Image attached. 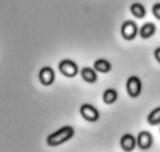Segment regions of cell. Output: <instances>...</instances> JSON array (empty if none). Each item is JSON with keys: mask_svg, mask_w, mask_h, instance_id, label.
Returning a JSON list of instances; mask_svg holds the SVG:
<instances>
[{"mask_svg": "<svg viewBox=\"0 0 160 152\" xmlns=\"http://www.w3.org/2000/svg\"><path fill=\"white\" fill-rule=\"evenodd\" d=\"M58 68H59V71L60 72L61 74L68 78L74 77L79 72L78 64L71 59H66L61 60L59 62Z\"/></svg>", "mask_w": 160, "mask_h": 152, "instance_id": "2", "label": "cell"}, {"mask_svg": "<svg viewBox=\"0 0 160 152\" xmlns=\"http://www.w3.org/2000/svg\"><path fill=\"white\" fill-rule=\"evenodd\" d=\"M94 70L101 73H107L112 70V65L108 60L98 59L94 62Z\"/></svg>", "mask_w": 160, "mask_h": 152, "instance_id": "11", "label": "cell"}, {"mask_svg": "<svg viewBox=\"0 0 160 152\" xmlns=\"http://www.w3.org/2000/svg\"><path fill=\"white\" fill-rule=\"evenodd\" d=\"M81 76L85 82L94 84L98 80V75L94 69L91 67H84L81 70Z\"/></svg>", "mask_w": 160, "mask_h": 152, "instance_id": "9", "label": "cell"}, {"mask_svg": "<svg viewBox=\"0 0 160 152\" xmlns=\"http://www.w3.org/2000/svg\"><path fill=\"white\" fill-rule=\"evenodd\" d=\"M74 129L71 126H63L47 137V145L50 147H56L62 145L71 139L74 135Z\"/></svg>", "mask_w": 160, "mask_h": 152, "instance_id": "1", "label": "cell"}, {"mask_svg": "<svg viewBox=\"0 0 160 152\" xmlns=\"http://www.w3.org/2000/svg\"><path fill=\"white\" fill-rule=\"evenodd\" d=\"M137 141L132 134H126L122 136L120 139V146L122 149L126 152H131L135 148Z\"/></svg>", "mask_w": 160, "mask_h": 152, "instance_id": "8", "label": "cell"}, {"mask_svg": "<svg viewBox=\"0 0 160 152\" xmlns=\"http://www.w3.org/2000/svg\"><path fill=\"white\" fill-rule=\"evenodd\" d=\"M102 99L105 104L112 105L118 99V92L113 88H108L103 92Z\"/></svg>", "mask_w": 160, "mask_h": 152, "instance_id": "12", "label": "cell"}, {"mask_svg": "<svg viewBox=\"0 0 160 152\" xmlns=\"http://www.w3.org/2000/svg\"><path fill=\"white\" fill-rule=\"evenodd\" d=\"M80 113L84 120L91 123H94L99 120V112L95 106L91 104H83L80 108Z\"/></svg>", "mask_w": 160, "mask_h": 152, "instance_id": "5", "label": "cell"}, {"mask_svg": "<svg viewBox=\"0 0 160 152\" xmlns=\"http://www.w3.org/2000/svg\"><path fill=\"white\" fill-rule=\"evenodd\" d=\"M152 11V13L154 15V17L157 20H160V2L156 3L155 5H153Z\"/></svg>", "mask_w": 160, "mask_h": 152, "instance_id": "15", "label": "cell"}, {"mask_svg": "<svg viewBox=\"0 0 160 152\" xmlns=\"http://www.w3.org/2000/svg\"><path fill=\"white\" fill-rule=\"evenodd\" d=\"M156 31V27L152 22H148L145 23L143 26L141 27L139 31V34L141 37L143 39H148L152 37L155 34Z\"/></svg>", "mask_w": 160, "mask_h": 152, "instance_id": "10", "label": "cell"}, {"mask_svg": "<svg viewBox=\"0 0 160 152\" xmlns=\"http://www.w3.org/2000/svg\"><path fill=\"white\" fill-rule=\"evenodd\" d=\"M126 89L128 95L132 98H136L141 95L142 90V83L137 76H131L126 83Z\"/></svg>", "mask_w": 160, "mask_h": 152, "instance_id": "3", "label": "cell"}, {"mask_svg": "<svg viewBox=\"0 0 160 152\" xmlns=\"http://www.w3.org/2000/svg\"><path fill=\"white\" fill-rule=\"evenodd\" d=\"M38 78L42 85L48 87L54 83L56 79V73L54 70L50 66H45L39 71Z\"/></svg>", "mask_w": 160, "mask_h": 152, "instance_id": "6", "label": "cell"}, {"mask_svg": "<svg viewBox=\"0 0 160 152\" xmlns=\"http://www.w3.org/2000/svg\"><path fill=\"white\" fill-rule=\"evenodd\" d=\"M137 144L140 149H149L153 144L152 135L148 131H142L138 136Z\"/></svg>", "mask_w": 160, "mask_h": 152, "instance_id": "7", "label": "cell"}, {"mask_svg": "<svg viewBox=\"0 0 160 152\" xmlns=\"http://www.w3.org/2000/svg\"><path fill=\"white\" fill-rule=\"evenodd\" d=\"M154 56L156 59L157 60V62L160 63V47L156 48L154 51Z\"/></svg>", "mask_w": 160, "mask_h": 152, "instance_id": "16", "label": "cell"}, {"mask_svg": "<svg viewBox=\"0 0 160 152\" xmlns=\"http://www.w3.org/2000/svg\"><path fill=\"white\" fill-rule=\"evenodd\" d=\"M148 124L151 126H157L160 124V107L153 109L147 119Z\"/></svg>", "mask_w": 160, "mask_h": 152, "instance_id": "14", "label": "cell"}, {"mask_svg": "<svg viewBox=\"0 0 160 152\" xmlns=\"http://www.w3.org/2000/svg\"><path fill=\"white\" fill-rule=\"evenodd\" d=\"M131 12L134 17L142 19L146 15V9L145 6L141 3H134L131 6Z\"/></svg>", "mask_w": 160, "mask_h": 152, "instance_id": "13", "label": "cell"}, {"mask_svg": "<svg viewBox=\"0 0 160 152\" xmlns=\"http://www.w3.org/2000/svg\"><path fill=\"white\" fill-rule=\"evenodd\" d=\"M120 32L123 38L126 41L134 40L138 32L137 23L131 20H126L122 24Z\"/></svg>", "mask_w": 160, "mask_h": 152, "instance_id": "4", "label": "cell"}]
</instances>
